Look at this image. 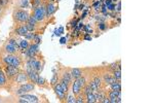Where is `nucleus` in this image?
Returning <instances> with one entry per match:
<instances>
[{"label": "nucleus", "instance_id": "1", "mask_svg": "<svg viewBox=\"0 0 154 103\" xmlns=\"http://www.w3.org/2000/svg\"><path fill=\"white\" fill-rule=\"evenodd\" d=\"M3 61H4V63L6 65H12V66L18 67V68L21 66V63H22L21 58L19 56H16L15 54L14 55L8 54V56H6V57L3 58Z\"/></svg>", "mask_w": 154, "mask_h": 103}, {"label": "nucleus", "instance_id": "2", "mask_svg": "<svg viewBox=\"0 0 154 103\" xmlns=\"http://www.w3.org/2000/svg\"><path fill=\"white\" fill-rule=\"evenodd\" d=\"M14 18L20 23H26L29 19V14L23 9H17L14 13Z\"/></svg>", "mask_w": 154, "mask_h": 103}, {"label": "nucleus", "instance_id": "3", "mask_svg": "<svg viewBox=\"0 0 154 103\" xmlns=\"http://www.w3.org/2000/svg\"><path fill=\"white\" fill-rule=\"evenodd\" d=\"M32 17L37 21V22H40L44 19L45 17V7L44 6H38L35 9H33V15Z\"/></svg>", "mask_w": 154, "mask_h": 103}, {"label": "nucleus", "instance_id": "4", "mask_svg": "<svg viewBox=\"0 0 154 103\" xmlns=\"http://www.w3.org/2000/svg\"><path fill=\"white\" fill-rule=\"evenodd\" d=\"M34 88H35V85H34L33 83H25V84H23V85L20 87V89L18 90L17 94H18V95L25 94V93H27V92L33 91Z\"/></svg>", "mask_w": 154, "mask_h": 103}, {"label": "nucleus", "instance_id": "5", "mask_svg": "<svg viewBox=\"0 0 154 103\" xmlns=\"http://www.w3.org/2000/svg\"><path fill=\"white\" fill-rule=\"evenodd\" d=\"M19 70H18V67H15L12 65H6V68H5V74L8 76V77H14V76H17Z\"/></svg>", "mask_w": 154, "mask_h": 103}, {"label": "nucleus", "instance_id": "6", "mask_svg": "<svg viewBox=\"0 0 154 103\" xmlns=\"http://www.w3.org/2000/svg\"><path fill=\"white\" fill-rule=\"evenodd\" d=\"M54 90H55V93L57 94V96H58L61 100H64V99L66 98V97H65L66 93L63 91V89H62V87L60 86V84L55 85V86H54Z\"/></svg>", "mask_w": 154, "mask_h": 103}, {"label": "nucleus", "instance_id": "7", "mask_svg": "<svg viewBox=\"0 0 154 103\" xmlns=\"http://www.w3.org/2000/svg\"><path fill=\"white\" fill-rule=\"evenodd\" d=\"M28 79H29V77L26 72H18V74L16 76V82L18 84H25Z\"/></svg>", "mask_w": 154, "mask_h": 103}, {"label": "nucleus", "instance_id": "8", "mask_svg": "<svg viewBox=\"0 0 154 103\" xmlns=\"http://www.w3.org/2000/svg\"><path fill=\"white\" fill-rule=\"evenodd\" d=\"M81 86L79 85V83H78V79H75L74 81V83H73V86H72V90H73V94L74 95H79L80 94V92H81Z\"/></svg>", "mask_w": 154, "mask_h": 103}, {"label": "nucleus", "instance_id": "9", "mask_svg": "<svg viewBox=\"0 0 154 103\" xmlns=\"http://www.w3.org/2000/svg\"><path fill=\"white\" fill-rule=\"evenodd\" d=\"M21 98H23V99H25L26 101H27V103L28 102H30V103H35V102H38L39 100H38V98L36 97V96H33V95H29V94H22V96H21Z\"/></svg>", "mask_w": 154, "mask_h": 103}, {"label": "nucleus", "instance_id": "10", "mask_svg": "<svg viewBox=\"0 0 154 103\" xmlns=\"http://www.w3.org/2000/svg\"><path fill=\"white\" fill-rule=\"evenodd\" d=\"M70 73H71L72 78H74V79L82 76V70H81V69H78V68H74V69H72Z\"/></svg>", "mask_w": 154, "mask_h": 103}, {"label": "nucleus", "instance_id": "11", "mask_svg": "<svg viewBox=\"0 0 154 103\" xmlns=\"http://www.w3.org/2000/svg\"><path fill=\"white\" fill-rule=\"evenodd\" d=\"M4 50H5V52H6V53H8V54H10V55H14V54L18 53L17 49H16V48H15L12 44H10L9 42H7V43L5 44Z\"/></svg>", "mask_w": 154, "mask_h": 103}, {"label": "nucleus", "instance_id": "12", "mask_svg": "<svg viewBox=\"0 0 154 103\" xmlns=\"http://www.w3.org/2000/svg\"><path fill=\"white\" fill-rule=\"evenodd\" d=\"M27 32H28V30H27L26 26H20L16 29V33L20 36H25L27 34Z\"/></svg>", "mask_w": 154, "mask_h": 103}, {"label": "nucleus", "instance_id": "13", "mask_svg": "<svg viewBox=\"0 0 154 103\" xmlns=\"http://www.w3.org/2000/svg\"><path fill=\"white\" fill-rule=\"evenodd\" d=\"M56 10V8H55V5L50 2V3H48L47 5H46V7H45V15L47 16V17H49L50 15H53L54 14V12Z\"/></svg>", "mask_w": 154, "mask_h": 103}, {"label": "nucleus", "instance_id": "14", "mask_svg": "<svg viewBox=\"0 0 154 103\" xmlns=\"http://www.w3.org/2000/svg\"><path fill=\"white\" fill-rule=\"evenodd\" d=\"M60 86L62 87L63 91H64L65 93H67V92H68V90H69V86H70V84H69L68 82H66L64 78H62V79H61V82H60Z\"/></svg>", "mask_w": 154, "mask_h": 103}, {"label": "nucleus", "instance_id": "15", "mask_svg": "<svg viewBox=\"0 0 154 103\" xmlns=\"http://www.w3.org/2000/svg\"><path fill=\"white\" fill-rule=\"evenodd\" d=\"M104 81H105V83H107V84H109V85H111V84H113V83H115V82H117L113 76H111V75H109V74H105V75H104Z\"/></svg>", "mask_w": 154, "mask_h": 103}, {"label": "nucleus", "instance_id": "16", "mask_svg": "<svg viewBox=\"0 0 154 103\" xmlns=\"http://www.w3.org/2000/svg\"><path fill=\"white\" fill-rule=\"evenodd\" d=\"M111 89H112V90H115V91H121L120 82H115V83L111 84Z\"/></svg>", "mask_w": 154, "mask_h": 103}, {"label": "nucleus", "instance_id": "17", "mask_svg": "<svg viewBox=\"0 0 154 103\" xmlns=\"http://www.w3.org/2000/svg\"><path fill=\"white\" fill-rule=\"evenodd\" d=\"M29 45L30 44H29V41L27 39H23V40L20 41V47H21L22 50H27L29 48Z\"/></svg>", "mask_w": 154, "mask_h": 103}, {"label": "nucleus", "instance_id": "18", "mask_svg": "<svg viewBox=\"0 0 154 103\" xmlns=\"http://www.w3.org/2000/svg\"><path fill=\"white\" fill-rule=\"evenodd\" d=\"M113 77L116 79L117 82H120V78H121V72H120V70L119 69H117V70H114L113 71Z\"/></svg>", "mask_w": 154, "mask_h": 103}, {"label": "nucleus", "instance_id": "19", "mask_svg": "<svg viewBox=\"0 0 154 103\" xmlns=\"http://www.w3.org/2000/svg\"><path fill=\"white\" fill-rule=\"evenodd\" d=\"M86 101L89 102V103L96 102V98H95L94 93H88V94H86Z\"/></svg>", "mask_w": 154, "mask_h": 103}, {"label": "nucleus", "instance_id": "20", "mask_svg": "<svg viewBox=\"0 0 154 103\" xmlns=\"http://www.w3.org/2000/svg\"><path fill=\"white\" fill-rule=\"evenodd\" d=\"M63 78L66 81V82H68L69 84H71V82H72V76H71V73H69V72H64V74H63Z\"/></svg>", "mask_w": 154, "mask_h": 103}, {"label": "nucleus", "instance_id": "21", "mask_svg": "<svg viewBox=\"0 0 154 103\" xmlns=\"http://www.w3.org/2000/svg\"><path fill=\"white\" fill-rule=\"evenodd\" d=\"M6 83V79H5V76H4V73L0 70V87H3Z\"/></svg>", "mask_w": 154, "mask_h": 103}, {"label": "nucleus", "instance_id": "22", "mask_svg": "<svg viewBox=\"0 0 154 103\" xmlns=\"http://www.w3.org/2000/svg\"><path fill=\"white\" fill-rule=\"evenodd\" d=\"M41 4V0H33L32 1V8L35 9L36 7H38Z\"/></svg>", "mask_w": 154, "mask_h": 103}, {"label": "nucleus", "instance_id": "23", "mask_svg": "<svg viewBox=\"0 0 154 103\" xmlns=\"http://www.w3.org/2000/svg\"><path fill=\"white\" fill-rule=\"evenodd\" d=\"M8 42H9L10 44H12V45H14V47H15V48L17 49V51H18V52L20 51V49H21V47H20V45H19V44L17 43V41H16L15 39H12V38H11V39H9V40H8Z\"/></svg>", "mask_w": 154, "mask_h": 103}, {"label": "nucleus", "instance_id": "24", "mask_svg": "<svg viewBox=\"0 0 154 103\" xmlns=\"http://www.w3.org/2000/svg\"><path fill=\"white\" fill-rule=\"evenodd\" d=\"M34 37H35V34H33L32 32H29V31L27 32V34L25 35V38H26L27 40H31V39L33 40V38H34Z\"/></svg>", "mask_w": 154, "mask_h": 103}, {"label": "nucleus", "instance_id": "25", "mask_svg": "<svg viewBox=\"0 0 154 103\" xmlns=\"http://www.w3.org/2000/svg\"><path fill=\"white\" fill-rule=\"evenodd\" d=\"M66 102H68V103H75L76 102V98L73 95H69L67 97V99H66Z\"/></svg>", "mask_w": 154, "mask_h": 103}, {"label": "nucleus", "instance_id": "26", "mask_svg": "<svg viewBox=\"0 0 154 103\" xmlns=\"http://www.w3.org/2000/svg\"><path fill=\"white\" fill-rule=\"evenodd\" d=\"M26 28H27V30L29 31V32H32L34 29H35V25H32V24H30V23H28V22H26Z\"/></svg>", "mask_w": 154, "mask_h": 103}, {"label": "nucleus", "instance_id": "27", "mask_svg": "<svg viewBox=\"0 0 154 103\" xmlns=\"http://www.w3.org/2000/svg\"><path fill=\"white\" fill-rule=\"evenodd\" d=\"M83 88H84V94H85V95L88 94V93H93V89H92V87H91L89 84L86 85V86H84Z\"/></svg>", "mask_w": 154, "mask_h": 103}, {"label": "nucleus", "instance_id": "28", "mask_svg": "<svg viewBox=\"0 0 154 103\" xmlns=\"http://www.w3.org/2000/svg\"><path fill=\"white\" fill-rule=\"evenodd\" d=\"M37 84L39 85V86H44V84H45V81H44V78L43 77H41L40 75L38 76V81H37Z\"/></svg>", "mask_w": 154, "mask_h": 103}, {"label": "nucleus", "instance_id": "29", "mask_svg": "<svg viewBox=\"0 0 154 103\" xmlns=\"http://www.w3.org/2000/svg\"><path fill=\"white\" fill-rule=\"evenodd\" d=\"M57 83H58V74H55L54 77H53L52 81H50V85L54 87L55 85H57Z\"/></svg>", "mask_w": 154, "mask_h": 103}, {"label": "nucleus", "instance_id": "30", "mask_svg": "<svg viewBox=\"0 0 154 103\" xmlns=\"http://www.w3.org/2000/svg\"><path fill=\"white\" fill-rule=\"evenodd\" d=\"M33 41H35L36 44H39L40 41H41V37H40L39 35H35V37L33 38Z\"/></svg>", "mask_w": 154, "mask_h": 103}, {"label": "nucleus", "instance_id": "31", "mask_svg": "<svg viewBox=\"0 0 154 103\" xmlns=\"http://www.w3.org/2000/svg\"><path fill=\"white\" fill-rule=\"evenodd\" d=\"M89 85H91V87H92V89H93V91H95V92H97V91L99 90V87H98V86H97V85L95 84V82H94V81H93V82H91V84H89Z\"/></svg>", "mask_w": 154, "mask_h": 103}, {"label": "nucleus", "instance_id": "32", "mask_svg": "<svg viewBox=\"0 0 154 103\" xmlns=\"http://www.w3.org/2000/svg\"><path fill=\"white\" fill-rule=\"evenodd\" d=\"M28 23H30V24H32V25H36L37 24V21L33 18V17H29V19H28V21H27Z\"/></svg>", "mask_w": 154, "mask_h": 103}, {"label": "nucleus", "instance_id": "33", "mask_svg": "<svg viewBox=\"0 0 154 103\" xmlns=\"http://www.w3.org/2000/svg\"><path fill=\"white\" fill-rule=\"evenodd\" d=\"M76 102H77V103H83V102H84V98H83V96H82V95H79L78 97L76 98Z\"/></svg>", "mask_w": 154, "mask_h": 103}, {"label": "nucleus", "instance_id": "34", "mask_svg": "<svg viewBox=\"0 0 154 103\" xmlns=\"http://www.w3.org/2000/svg\"><path fill=\"white\" fill-rule=\"evenodd\" d=\"M28 3H29L28 0H22V4H21V6H22V7H27V6H28Z\"/></svg>", "mask_w": 154, "mask_h": 103}, {"label": "nucleus", "instance_id": "35", "mask_svg": "<svg viewBox=\"0 0 154 103\" xmlns=\"http://www.w3.org/2000/svg\"><path fill=\"white\" fill-rule=\"evenodd\" d=\"M94 82H95V84L98 86V87H100L101 86V78H99V77H96L95 79H94Z\"/></svg>", "mask_w": 154, "mask_h": 103}, {"label": "nucleus", "instance_id": "36", "mask_svg": "<svg viewBox=\"0 0 154 103\" xmlns=\"http://www.w3.org/2000/svg\"><path fill=\"white\" fill-rule=\"evenodd\" d=\"M108 8H109L110 10H114V9H115V5H114V4H109V5H108Z\"/></svg>", "mask_w": 154, "mask_h": 103}, {"label": "nucleus", "instance_id": "37", "mask_svg": "<svg viewBox=\"0 0 154 103\" xmlns=\"http://www.w3.org/2000/svg\"><path fill=\"white\" fill-rule=\"evenodd\" d=\"M99 28H100L101 30H104V29H105V24H104V23H100V24H99Z\"/></svg>", "mask_w": 154, "mask_h": 103}, {"label": "nucleus", "instance_id": "38", "mask_svg": "<svg viewBox=\"0 0 154 103\" xmlns=\"http://www.w3.org/2000/svg\"><path fill=\"white\" fill-rule=\"evenodd\" d=\"M101 102H103V103H110V100H109V98H106V97H105Z\"/></svg>", "mask_w": 154, "mask_h": 103}, {"label": "nucleus", "instance_id": "39", "mask_svg": "<svg viewBox=\"0 0 154 103\" xmlns=\"http://www.w3.org/2000/svg\"><path fill=\"white\" fill-rule=\"evenodd\" d=\"M111 2H112V0H106V1H105V5H109V4H111Z\"/></svg>", "mask_w": 154, "mask_h": 103}, {"label": "nucleus", "instance_id": "40", "mask_svg": "<svg viewBox=\"0 0 154 103\" xmlns=\"http://www.w3.org/2000/svg\"><path fill=\"white\" fill-rule=\"evenodd\" d=\"M66 42V38H62L61 39V43H65Z\"/></svg>", "mask_w": 154, "mask_h": 103}, {"label": "nucleus", "instance_id": "41", "mask_svg": "<svg viewBox=\"0 0 154 103\" xmlns=\"http://www.w3.org/2000/svg\"><path fill=\"white\" fill-rule=\"evenodd\" d=\"M117 10H118V12L120 10V3H119V4H118V6H117Z\"/></svg>", "mask_w": 154, "mask_h": 103}, {"label": "nucleus", "instance_id": "42", "mask_svg": "<svg viewBox=\"0 0 154 103\" xmlns=\"http://www.w3.org/2000/svg\"><path fill=\"white\" fill-rule=\"evenodd\" d=\"M3 3V1H2V0H0V4H2Z\"/></svg>", "mask_w": 154, "mask_h": 103}]
</instances>
